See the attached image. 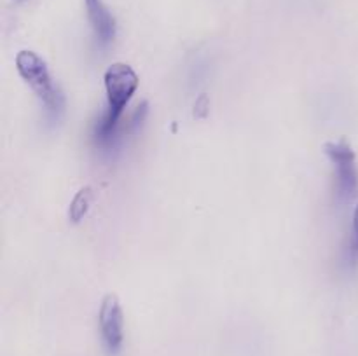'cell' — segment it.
Returning a JSON list of instances; mask_svg holds the SVG:
<instances>
[{"mask_svg": "<svg viewBox=\"0 0 358 356\" xmlns=\"http://www.w3.org/2000/svg\"><path fill=\"white\" fill-rule=\"evenodd\" d=\"M98 325L107 355L117 356L124 344V313L117 295L114 293H107L101 300Z\"/></svg>", "mask_w": 358, "mask_h": 356, "instance_id": "cell-4", "label": "cell"}, {"mask_svg": "<svg viewBox=\"0 0 358 356\" xmlns=\"http://www.w3.org/2000/svg\"><path fill=\"white\" fill-rule=\"evenodd\" d=\"M91 202H93V188L83 187L76 195H73L72 202H70V220H72V222H80V220L87 215V212H90Z\"/></svg>", "mask_w": 358, "mask_h": 356, "instance_id": "cell-6", "label": "cell"}, {"mask_svg": "<svg viewBox=\"0 0 358 356\" xmlns=\"http://www.w3.org/2000/svg\"><path fill=\"white\" fill-rule=\"evenodd\" d=\"M103 84L107 105L98 121L94 122L91 138L96 147L112 149L121 138L119 131H121L122 112L138 89V75L128 63L117 61L105 70Z\"/></svg>", "mask_w": 358, "mask_h": 356, "instance_id": "cell-1", "label": "cell"}, {"mask_svg": "<svg viewBox=\"0 0 358 356\" xmlns=\"http://www.w3.org/2000/svg\"><path fill=\"white\" fill-rule=\"evenodd\" d=\"M346 262L348 265L355 267L358 264V202L353 209V218H352V236H350L348 248H346Z\"/></svg>", "mask_w": 358, "mask_h": 356, "instance_id": "cell-7", "label": "cell"}, {"mask_svg": "<svg viewBox=\"0 0 358 356\" xmlns=\"http://www.w3.org/2000/svg\"><path fill=\"white\" fill-rule=\"evenodd\" d=\"M84 6H86L87 21L93 28L98 45H101V47L110 45L115 40V34H117L115 17L112 16L103 0H84Z\"/></svg>", "mask_w": 358, "mask_h": 356, "instance_id": "cell-5", "label": "cell"}, {"mask_svg": "<svg viewBox=\"0 0 358 356\" xmlns=\"http://www.w3.org/2000/svg\"><path fill=\"white\" fill-rule=\"evenodd\" d=\"M334 170V191L339 201H353L358 195V164L353 147L345 140L327 142L324 145Z\"/></svg>", "mask_w": 358, "mask_h": 356, "instance_id": "cell-3", "label": "cell"}, {"mask_svg": "<svg viewBox=\"0 0 358 356\" xmlns=\"http://www.w3.org/2000/svg\"><path fill=\"white\" fill-rule=\"evenodd\" d=\"M16 70L41 101L45 121L51 126L58 124L65 114V96L52 80L44 59L37 52L24 49L16 54Z\"/></svg>", "mask_w": 358, "mask_h": 356, "instance_id": "cell-2", "label": "cell"}]
</instances>
